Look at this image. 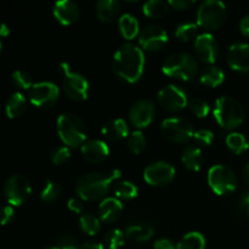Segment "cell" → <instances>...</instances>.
<instances>
[{
    "label": "cell",
    "instance_id": "11",
    "mask_svg": "<svg viewBox=\"0 0 249 249\" xmlns=\"http://www.w3.org/2000/svg\"><path fill=\"white\" fill-rule=\"evenodd\" d=\"M60 96L58 87L53 82L34 83L29 89V100L36 107H51Z\"/></svg>",
    "mask_w": 249,
    "mask_h": 249
},
{
    "label": "cell",
    "instance_id": "31",
    "mask_svg": "<svg viewBox=\"0 0 249 249\" xmlns=\"http://www.w3.org/2000/svg\"><path fill=\"white\" fill-rule=\"evenodd\" d=\"M226 145L232 152L240 153L246 152L249 147V143L246 136L241 133H231L226 136Z\"/></svg>",
    "mask_w": 249,
    "mask_h": 249
},
{
    "label": "cell",
    "instance_id": "18",
    "mask_svg": "<svg viewBox=\"0 0 249 249\" xmlns=\"http://www.w3.org/2000/svg\"><path fill=\"white\" fill-rule=\"evenodd\" d=\"M82 155L88 162L100 163L108 157L109 148L105 141L91 139L85 141L84 145L82 146Z\"/></svg>",
    "mask_w": 249,
    "mask_h": 249
},
{
    "label": "cell",
    "instance_id": "42",
    "mask_svg": "<svg viewBox=\"0 0 249 249\" xmlns=\"http://www.w3.org/2000/svg\"><path fill=\"white\" fill-rule=\"evenodd\" d=\"M67 207L70 211L74 212V213L80 214L84 211V203H83V199L80 197H72V198L68 201Z\"/></svg>",
    "mask_w": 249,
    "mask_h": 249
},
{
    "label": "cell",
    "instance_id": "34",
    "mask_svg": "<svg viewBox=\"0 0 249 249\" xmlns=\"http://www.w3.org/2000/svg\"><path fill=\"white\" fill-rule=\"evenodd\" d=\"M125 233L119 229L109 230L105 236V245L108 249H119L125 242Z\"/></svg>",
    "mask_w": 249,
    "mask_h": 249
},
{
    "label": "cell",
    "instance_id": "15",
    "mask_svg": "<svg viewBox=\"0 0 249 249\" xmlns=\"http://www.w3.org/2000/svg\"><path fill=\"white\" fill-rule=\"evenodd\" d=\"M156 114V107L148 99L136 101L129 109V119L138 128H145L152 123Z\"/></svg>",
    "mask_w": 249,
    "mask_h": 249
},
{
    "label": "cell",
    "instance_id": "29",
    "mask_svg": "<svg viewBox=\"0 0 249 249\" xmlns=\"http://www.w3.org/2000/svg\"><path fill=\"white\" fill-rule=\"evenodd\" d=\"M206 248V238L199 232H189L180 240L177 245V249H204Z\"/></svg>",
    "mask_w": 249,
    "mask_h": 249
},
{
    "label": "cell",
    "instance_id": "23",
    "mask_svg": "<svg viewBox=\"0 0 249 249\" xmlns=\"http://www.w3.org/2000/svg\"><path fill=\"white\" fill-rule=\"evenodd\" d=\"M181 160L187 169L192 170V172H197V170L201 169L202 164H203V155H202V151L198 147L190 145L186 146L182 151Z\"/></svg>",
    "mask_w": 249,
    "mask_h": 249
},
{
    "label": "cell",
    "instance_id": "25",
    "mask_svg": "<svg viewBox=\"0 0 249 249\" xmlns=\"http://www.w3.org/2000/svg\"><path fill=\"white\" fill-rule=\"evenodd\" d=\"M27 107V100L23 96V94L19 91L14 92L11 96L7 99L6 105H5V111L9 118H16L19 117Z\"/></svg>",
    "mask_w": 249,
    "mask_h": 249
},
{
    "label": "cell",
    "instance_id": "45",
    "mask_svg": "<svg viewBox=\"0 0 249 249\" xmlns=\"http://www.w3.org/2000/svg\"><path fill=\"white\" fill-rule=\"evenodd\" d=\"M14 208H12L11 206H5L4 208H2V213H1V224L2 225H6V224H9L10 221L14 219Z\"/></svg>",
    "mask_w": 249,
    "mask_h": 249
},
{
    "label": "cell",
    "instance_id": "16",
    "mask_svg": "<svg viewBox=\"0 0 249 249\" xmlns=\"http://www.w3.org/2000/svg\"><path fill=\"white\" fill-rule=\"evenodd\" d=\"M195 53L197 57L207 63H214L219 55V44L213 34L202 33L195 40Z\"/></svg>",
    "mask_w": 249,
    "mask_h": 249
},
{
    "label": "cell",
    "instance_id": "30",
    "mask_svg": "<svg viewBox=\"0 0 249 249\" xmlns=\"http://www.w3.org/2000/svg\"><path fill=\"white\" fill-rule=\"evenodd\" d=\"M79 226L83 232L90 236H94L96 233H99L100 229H101V224H100L99 218L95 216L94 214L90 213H84L80 215Z\"/></svg>",
    "mask_w": 249,
    "mask_h": 249
},
{
    "label": "cell",
    "instance_id": "22",
    "mask_svg": "<svg viewBox=\"0 0 249 249\" xmlns=\"http://www.w3.org/2000/svg\"><path fill=\"white\" fill-rule=\"evenodd\" d=\"M126 238L135 242H145L148 241L155 233V229L150 224H131L124 231Z\"/></svg>",
    "mask_w": 249,
    "mask_h": 249
},
{
    "label": "cell",
    "instance_id": "38",
    "mask_svg": "<svg viewBox=\"0 0 249 249\" xmlns=\"http://www.w3.org/2000/svg\"><path fill=\"white\" fill-rule=\"evenodd\" d=\"M12 80H14L15 84L18 88H21V89H31V88L33 87L31 75H29V73L26 72V71H15V72L12 73Z\"/></svg>",
    "mask_w": 249,
    "mask_h": 249
},
{
    "label": "cell",
    "instance_id": "10",
    "mask_svg": "<svg viewBox=\"0 0 249 249\" xmlns=\"http://www.w3.org/2000/svg\"><path fill=\"white\" fill-rule=\"evenodd\" d=\"M162 133L173 142H186L195 135L194 126L182 117H169L162 122Z\"/></svg>",
    "mask_w": 249,
    "mask_h": 249
},
{
    "label": "cell",
    "instance_id": "32",
    "mask_svg": "<svg viewBox=\"0 0 249 249\" xmlns=\"http://www.w3.org/2000/svg\"><path fill=\"white\" fill-rule=\"evenodd\" d=\"M114 194L117 198L122 199H133L138 196L139 190L135 184L131 181H119L114 186Z\"/></svg>",
    "mask_w": 249,
    "mask_h": 249
},
{
    "label": "cell",
    "instance_id": "5",
    "mask_svg": "<svg viewBox=\"0 0 249 249\" xmlns=\"http://www.w3.org/2000/svg\"><path fill=\"white\" fill-rule=\"evenodd\" d=\"M214 117L225 129H235L242 124L245 111L240 102L230 96H221L215 101Z\"/></svg>",
    "mask_w": 249,
    "mask_h": 249
},
{
    "label": "cell",
    "instance_id": "47",
    "mask_svg": "<svg viewBox=\"0 0 249 249\" xmlns=\"http://www.w3.org/2000/svg\"><path fill=\"white\" fill-rule=\"evenodd\" d=\"M240 29H241V33H242L243 36H248L249 38V14L246 15V16L241 19Z\"/></svg>",
    "mask_w": 249,
    "mask_h": 249
},
{
    "label": "cell",
    "instance_id": "20",
    "mask_svg": "<svg viewBox=\"0 0 249 249\" xmlns=\"http://www.w3.org/2000/svg\"><path fill=\"white\" fill-rule=\"evenodd\" d=\"M123 212V204L118 198L108 197L105 198L99 206L100 219L105 223H113L121 216Z\"/></svg>",
    "mask_w": 249,
    "mask_h": 249
},
{
    "label": "cell",
    "instance_id": "21",
    "mask_svg": "<svg viewBox=\"0 0 249 249\" xmlns=\"http://www.w3.org/2000/svg\"><path fill=\"white\" fill-rule=\"evenodd\" d=\"M101 133L105 138L109 139V140H122V139L128 136L129 128L124 119L114 118L109 119L108 122L104 124Z\"/></svg>",
    "mask_w": 249,
    "mask_h": 249
},
{
    "label": "cell",
    "instance_id": "28",
    "mask_svg": "<svg viewBox=\"0 0 249 249\" xmlns=\"http://www.w3.org/2000/svg\"><path fill=\"white\" fill-rule=\"evenodd\" d=\"M225 79V74L223 71L216 66H208L203 70L201 74V82L208 87H218Z\"/></svg>",
    "mask_w": 249,
    "mask_h": 249
},
{
    "label": "cell",
    "instance_id": "3",
    "mask_svg": "<svg viewBox=\"0 0 249 249\" xmlns=\"http://www.w3.org/2000/svg\"><path fill=\"white\" fill-rule=\"evenodd\" d=\"M57 133L70 147L83 146L87 141V126L82 118L73 113H63L57 118Z\"/></svg>",
    "mask_w": 249,
    "mask_h": 249
},
{
    "label": "cell",
    "instance_id": "49",
    "mask_svg": "<svg viewBox=\"0 0 249 249\" xmlns=\"http://www.w3.org/2000/svg\"><path fill=\"white\" fill-rule=\"evenodd\" d=\"M243 178H245V181L247 182V185L249 186V163L243 169Z\"/></svg>",
    "mask_w": 249,
    "mask_h": 249
},
{
    "label": "cell",
    "instance_id": "2",
    "mask_svg": "<svg viewBox=\"0 0 249 249\" xmlns=\"http://www.w3.org/2000/svg\"><path fill=\"white\" fill-rule=\"evenodd\" d=\"M122 172L114 169L109 175L100 173H89L78 179L75 191L83 201H97L108 192L109 186L116 179H119Z\"/></svg>",
    "mask_w": 249,
    "mask_h": 249
},
{
    "label": "cell",
    "instance_id": "24",
    "mask_svg": "<svg viewBox=\"0 0 249 249\" xmlns=\"http://www.w3.org/2000/svg\"><path fill=\"white\" fill-rule=\"evenodd\" d=\"M96 15L102 22H112L118 15L121 5L117 0H100L96 2Z\"/></svg>",
    "mask_w": 249,
    "mask_h": 249
},
{
    "label": "cell",
    "instance_id": "36",
    "mask_svg": "<svg viewBox=\"0 0 249 249\" xmlns=\"http://www.w3.org/2000/svg\"><path fill=\"white\" fill-rule=\"evenodd\" d=\"M197 23L195 22H184V23L179 24L177 27V31H175V36L179 38L180 40L189 41L190 39L194 38L197 33Z\"/></svg>",
    "mask_w": 249,
    "mask_h": 249
},
{
    "label": "cell",
    "instance_id": "39",
    "mask_svg": "<svg viewBox=\"0 0 249 249\" xmlns=\"http://www.w3.org/2000/svg\"><path fill=\"white\" fill-rule=\"evenodd\" d=\"M71 157L70 148L66 146H58L55 147L50 153V158L55 164H62V163L67 162Z\"/></svg>",
    "mask_w": 249,
    "mask_h": 249
},
{
    "label": "cell",
    "instance_id": "17",
    "mask_svg": "<svg viewBox=\"0 0 249 249\" xmlns=\"http://www.w3.org/2000/svg\"><path fill=\"white\" fill-rule=\"evenodd\" d=\"M228 63L238 72H249V44L235 43L229 48Z\"/></svg>",
    "mask_w": 249,
    "mask_h": 249
},
{
    "label": "cell",
    "instance_id": "9",
    "mask_svg": "<svg viewBox=\"0 0 249 249\" xmlns=\"http://www.w3.org/2000/svg\"><path fill=\"white\" fill-rule=\"evenodd\" d=\"M32 192L29 180L22 174H14L5 181L4 196L9 204L21 206L26 202Z\"/></svg>",
    "mask_w": 249,
    "mask_h": 249
},
{
    "label": "cell",
    "instance_id": "46",
    "mask_svg": "<svg viewBox=\"0 0 249 249\" xmlns=\"http://www.w3.org/2000/svg\"><path fill=\"white\" fill-rule=\"evenodd\" d=\"M240 208L249 218V191L245 192L240 198Z\"/></svg>",
    "mask_w": 249,
    "mask_h": 249
},
{
    "label": "cell",
    "instance_id": "13",
    "mask_svg": "<svg viewBox=\"0 0 249 249\" xmlns=\"http://www.w3.org/2000/svg\"><path fill=\"white\" fill-rule=\"evenodd\" d=\"M146 181L153 186H163L173 181L175 178V168L170 163L158 160L148 165L143 172Z\"/></svg>",
    "mask_w": 249,
    "mask_h": 249
},
{
    "label": "cell",
    "instance_id": "43",
    "mask_svg": "<svg viewBox=\"0 0 249 249\" xmlns=\"http://www.w3.org/2000/svg\"><path fill=\"white\" fill-rule=\"evenodd\" d=\"M153 248L155 249H177L175 247L174 242L169 238H160L155 242L153 245Z\"/></svg>",
    "mask_w": 249,
    "mask_h": 249
},
{
    "label": "cell",
    "instance_id": "40",
    "mask_svg": "<svg viewBox=\"0 0 249 249\" xmlns=\"http://www.w3.org/2000/svg\"><path fill=\"white\" fill-rule=\"evenodd\" d=\"M56 246H57L58 249H80L82 245H79V242H78V240L74 236L66 233V235L60 236L57 238Z\"/></svg>",
    "mask_w": 249,
    "mask_h": 249
},
{
    "label": "cell",
    "instance_id": "12",
    "mask_svg": "<svg viewBox=\"0 0 249 249\" xmlns=\"http://www.w3.org/2000/svg\"><path fill=\"white\" fill-rule=\"evenodd\" d=\"M158 102L167 111H179L187 106L189 100L184 89L174 84H168L158 91Z\"/></svg>",
    "mask_w": 249,
    "mask_h": 249
},
{
    "label": "cell",
    "instance_id": "33",
    "mask_svg": "<svg viewBox=\"0 0 249 249\" xmlns=\"http://www.w3.org/2000/svg\"><path fill=\"white\" fill-rule=\"evenodd\" d=\"M61 191H62V189H61L60 185H58L56 181H53V180L49 179V180H46L45 184H44V186H43V189H41L40 198L43 199L44 202H48V203H50V202L56 201V199L60 197Z\"/></svg>",
    "mask_w": 249,
    "mask_h": 249
},
{
    "label": "cell",
    "instance_id": "6",
    "mask_svg": "<svg viewBox=\"0 0 249 249\" xmlns=\"http://www.w3.org/2000/svg\"><path fill=\"white\" fill-rule=\"evenodd\" d=\"M58 71L63 74L62 87L66 95L74 101H84L89 95V82L83 74L73 72L67 62H61Z\"/></svg>",
    "mask_w": 249,
    "mask_h": 249
},
{
    "label": "cell",
    "instance_id": "1",
    "mask_svg": "<svg viewBox=\"0 0 249 249\" xmlns=\"http://www.w3.org/2000/svg\"><path fill=\"white\" fill-rule=\"evenodd\" d=\"M112 67L114 74L124 82H138L142 75L145 67L143 51L135 44H123L114 53Z\"/></svg>",
    "mask_w": 249,
    "mask_h": 249
},
{
    "label": "cell",
    "instance_id": "51",
    "mask_svg": "<svg viewBox=\"0 0 249 249\" xmlns=\"http://www.w3.org/2000/svg\"><path fill=\"white\" fill-rule=\"evenodd\" d=\"M43 249H58V247L57 246H48V247H45V248H43Z\"/></svg>",
    "mask_w": 249,
    "mask_h": 249
},
{
    "label": "cell",
    "instance_id": "4",
    "mask_svg": "<svg viewBox=\"0 0 249 249\" xmlns=\"http://www.w3.org/2000/svg\"><path fill=\"white\" fill-rule=\"evenodd\" d=\"M162 71L165 75L182 80H191L198 73V63L187 53H172L163 62Z\"/></svg>",
    "mask_w": 249,
    "mask_h": 249
},
{
    "label": "cell",
    "instance_id": "8",
    "mask_svg": "<svg viewBox=\"0 0 249 249\" xmlns=\"http://www.w3.org/2000/svg\"><path fill=\"white\" fill-rule=\"evenodd\" d=\"M208 184L216 195H229L237 186V178L231 168L216 164L209 169Z\"/></svg>",
    "mask_w": 249,
    "mask_h": 249
},
{
    "label": "cell",
    "instance_id": "35",
    "mask_svg": "<svg viewBox=\"0 0 249 249\" xmlns=\"http://www.w3.org/2000/svg\"><path fill=\"white\" fill-rule=\"evenodd\" d=\"M146 147V139L142 131L135 130L128 136V148L135 155L142 152Z\"/></svg>",
    "mask_w": 249,
    "mask_h": 249
},
{
    "label": "cell",
    "instance_id": "41",
    "mask_svg": "<svg viewBox=\"0 0 249 249\" xmlns=\"http://www.w3.org/2000/svg\"><path fill=\"white\" fill-rule=\"evenodd\" d=\"M194 138L199 145L209 146L214 141V134L209 129H199V130L195 131Z\"/></svg>",
    "mask_w": 249,
    "mask_h": 249
},
{
    "label": "cell",
    "instance_id": "27",
    "mask_svg": "<svg viewBox=\"0 0 249 249\" xmlns=\"http://www.w3.org/2000/svg\"><path fill=\"white\" fill-rule=\"evenodd\" d=\"M143 14L151 18H160L164 17L169 11V2L162 0H148L143 4Z\"/></svg>",
    "mask_w": 249,
    "mask_h": 249
},
{
    "label": "cell",
    "instance_id": "26",
    "mask_svg": "<svg viewBox=\"0 0 249 249\" xmlns=\"http://www.w3.org/2000/svg\"><path fill=\"white\" fill-rule=\"evenodd\" d=\"M119 31L125 39H133L139 33V22L136 17L130 14L122 15L118 21Z\"/></svg>",
    "mask_w": 249,
    "mask_h": 249
},
{
    "label": "cell",
    "instance_id": "37",
    "mask_svg": "<svg viewBox=\"0 0 249 249\" xmlns=\"http://www.w3.org/2000/svg\"><path fill=\"white\" fill-rule=\"evenodd\" d=\"M189 107L194 114H196L198 118H203L207 117L209 113V105L206 100L199 99V97H195V99L190 100Z\"/></svg>",
    "mask_w": 249,
    "mask_h": 249
},
{
    "label": "cell",
    "instance_id": "50",
    "mask_svg": "<svg viewBox=\"0 0 249 249\" xmlns=\"http://www.w3.org/2000/svg\"><path fill=\"white\" fill-rule=\"evenodd\" d=\"M7 34H10V29L7 28L6 24H1V29H0V36H6Z\"/></svg>",
    "mask_w": 249,
    "mask_h": 249
},
{
    "label": "cell",
    "instance_id": "14",
    "mask_svg": "<svg viewBox=\"0 0 249 249\" xmlns=\"http://www.w3.org/2000/svg\"><path fill=\"white\" fill-rule=\"evenodd\" d=\"M168 33L164 28L157 24H148L143 27L139 34V43L145 50H160L167 44Z\"/></svg>",
    "mask_w": 249,
    "mask_h": 249
},
{
    "label": "cell",
    "instance_id": "19",
    "mask_svg": "<svg viewBox=\"0 0 249 249\" xmlns=\"http://www.w3.org/2000/svg\"><path fill=\"white\" fill-rule=\"evenodd\" d=\"M53 12L56 19L66 26L74 23L80 14L79 6L77 5V2L72 1V0H60V1L55 2Z\"/></svg>",
    "mask_w": 249,
    "mask_h": 249
},
{
    "label": "cell",
    "instance_id": "44",
    "mask_svg": "<svg viewBox=\"0 0 249 249\" xmlns=\"http://www.w3.org/2000/svg\"><path fill=\"white\" fill-rule=\"evenodd\" d=\"M195 4L194 0H170L169 5L170 6L175 7L178 10H186L190 6Z\"/></svg>",
    "mask_w": 249,
    "mask_h": 249
},
{
    "label": "cell",
    "instance_id": "48",
    "mask_svg": "<svg viewBox=\"0 0 249 249\" xmlns=\"http://www.w3.org/2000/svg\"><path fill=\"white\" fill-rule=\"evenodd\" d=\"M80 249H105L104 245L96 241H88V242L82 243Z\"/></svg>",
    "mask_w": 249,
    "mask_h": 249
},
{
    "label": "cell",
    "instance_id": "7",
    "mask_svg": "<svg viewBox=\"0 0 249 249\" xmlns=\"http://www.w3.org/2000/svg\"><path fill=\"white\" fill-rule=\"evenodd\" d=\"M226 18V5L220 0H206L197 10V24L206 29H218Z\"/></svg>",
    "mask_w": 249,
    "mask_h": 249
}]
</instances>
